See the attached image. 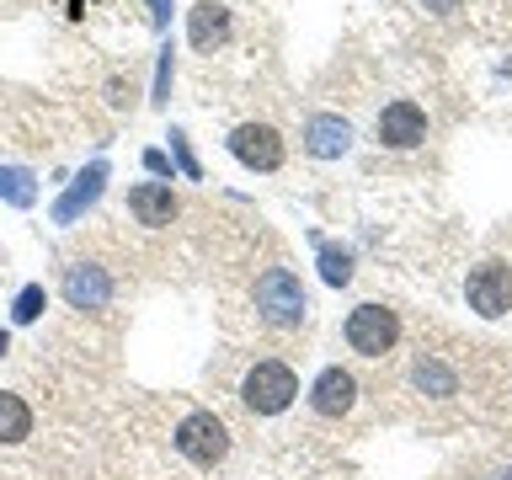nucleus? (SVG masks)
I'll return each instance as SVG.
<instances>
[{
    "instance_id": "nucleus-1",
    "label": "nucleus",
    "mask_w": 512,
    "mask_h": 480,
    "mask_svg": "<svg viewBox=\"0 0 512 480\" xmlns=\"http://www.w3.org/2000/svg\"><path fill=\"white\" fill-rule=\"evenodd\" d=\"M294 395H299V374L283 358H262L246 379H240V406L256 411V416L288 411V406H294Z\"/></svg>"
},
{
    "instance_id": "nucleus-2",
    "label": "nucleus",
    "mask_w": 512,
    "mask_h": 480,
    "mask_svg": "<svg viewBox=\"0 0 512 480\" xmlns=\"http://www.w3.org/2000/svg\"><path fill=\"white\" fill-rule=\"evenodd\" d=\"M256 310H262L267 326L288 331V326H299V320H304L310 299H304V283L288 267H267L262 278H256Z\"/></svg>"
},
{
    "instance_id": "nucleus-3",
    "label": "nucleus",
    "mask_w": 512,
    "mask_h": 480,
    "mask_svg": "<svg viewBox=\"0 0 512 480\" xmlns=\"http://www.w3.org/2000/svg\"><path fill=\"white\" fill-rule=\"evenodd\" d=\"M176 454L198 470H214V464L230 454V427L219 422L214 411H187L182 427H176Z\"/></svg>"
},
{
    "instance_id": "nucleus-4",
    "label": "nucleus",
    "mask_w": 512,
    "mask_h": 480,
    "mask_svg": "<svg viewBox=\"0 0 512 480\" xmlns=\"http://www.w3.org/2000/svg\"><path fill=\"white\" fill-rule=\"evenodd\" d=\"M395 342H400V315L390 304H358L347 315V347L358 358H384Z\"/></svg>"
},
{
    "instance_id": "nucleus-5",
    "label": "nucleus",
    "mask_w": 512,
    "mask_h": 480,
    "mask_svg": "<svg viewBox=\"0 0 512 480\" xmlns=\"http://www.w3.org/2000/svg\"><path fill=\"white\" fill-rule=\"evenodd\" d=\"M464 294H470V310L486 320H502L512 310V267L507 262H480L464 278Z\"/></svg>"
},
{
    "instance_id": "nucleus-6",
    "label": "nucleus",
    "mask_w": 512,
    "mask_h": 480,
    "mask_svg": "<svg viewBox=\"0 0 512 480\" xmlns=\"http://www.w3.org/2000/svg\"><path fill=\"white\" fill-rule=\"evenodd\" d=\"M224 144H230V155L246 171H278L283 166V134L272 123H235Z\"/></svg>"
},
{
    "instance_id": "nucleus-7",
    "label": "nucleus",
    "mask_w": 512,
    "mask_h": 480,
    "mask_svg": "<svg viewBox=\"0 0 512 480\" xmlns=\"http://www.w3.org/2000/svg\"><path fill=\"white\" fill-rule=\"evenodd\" d=\"M374 134L384 150H416V144L427 139V112L422 102H411V96H400V102H384Z\"/></svg>"
},
{
    "instance_id": "nucleus-8",
    "label": "nucleus",
    "mask_w": 512,
    "mask_h": 480,
    "mask_svg": "<svg viewBox=\"0 0 512 480\" xmlns=\"http://www.w3.org/2000/svg\"><path fill=\"white\" fill-rule=\"evenodd\" d=\"M352 150V123L342 112H315L310 123H304V155L315 160H342Z\"/></svg>"
},
{
    "instance_id": "nucleus-9",
    "label": "nucleus",
    "mask_w": 512,
    "mask_h": 480,
    "mask_svg": "<svg viewBox=\"0 0 512 480\" xmlns=\"http://www.w3.org/2000/svg\"><path fill=\"white\" fill-rule=\"evenodd\" d=\"M64 299H70L75 310H107V304H112V278H107V267H96V262L64 267Z\"/></svg>"
},
{
    "instance_id": "nucleus-10",
    "label": "nucleus",
    "mask_w": 512,
    "mask_h": 480,
    "mask_svg": "<svg viewBox=\"0 0 512 480\" xmlns=\"http://www.w3.org/2000/svg\"><path fill=\"white\" fill-rule=\"evenodd\" d=\"M102 187H107V160H91V166L80 171L70 187H64V198L54 203V224H75L96 198H102Z\"/></svg>"
},
{
    "instance_id": "nucleus-11",
    "label": "nucleus",
    "mask_w": 512,
    "mask_h": 480,
    "mask_svg": "<svg viewBox=\"0 0 512 480\" xmlns=\"http://www.w3.org/2000/svg\"><path fill=\"white\" fill-rule=\"evenodd\" d=\"M187 38L198 54H214V48L230 43V6H219V0H198V6L187 11Z\"/></svg>"
},
{
    "instance_id": "nucleus-12",
    "label": "nucleus",
    "mask_w": 512,
    "mask_h": 480,
    "mask_svg": "<svg viewBox=\"0 0 512 480\" xmlns=\"http://www.w3.org/2000/svg\"><path fill=\"white\" fill-rule=\"evenodd\" d=\"M310 406H315V416H347L358 406V379H352L347 368H326V374L310 384Z\"/></svg>"
},
{
    "instance_id": "nucleus-13",
    "label": "nucleus",
    "mask_w": 512,
    "mask_h": 480,
    "mask_svg": "<svg viewBox=\"0 0 512 480\" xmlns=\"http://www.w3.org/2000/svg\"><path fill=\"white\" fill-rule=\"evenodd\" d=\"M176 208H182V203H176L171 182H139V187H128V214H134L139 224H150V230L171 224Z\"/></svg>"
},
{
    "instance_id": "nucleus-14",
    "label": "nucleus",
    "mask_w": 512,
    "mask_h": 480,
    "mask_svg": "<svg viewBox=\"0 0 512 480\" xmlns=\"http://www.w3.org/2000/svg\"><path fill=\"white\" fill-rule=\"evenodd\" d=\"M27 432H32L27 400H22V395H11V390H0V443H22Z\"/></svg>"
},
{
    "instance_id": "nucleus-15",
    "label": "nucleus",
    "mask_w": 512,
    "mask_h": 480,
    "mask_svg": "<svg viewBox=\"0 0 512 480\" xmlns=\"http://www.w3.org/2000/svg\"><path fill=\"white\" fill-rule=\"evenodd\" d=\"M0 198L11 208H32L38 203V176L22 171V166H0Z\"/></svg>"
},
{
    "instance_id": "nucleus-16",
    "label": "nucleus",
    "mask_w": 512,
    "mask_h": 480,
    "mask_svg": "<svg viewBox=\"0 0 512 480\" xmlns=\"http://www.w3.org/2000/svg\"><path fill=\"white\" fill-rule=\"evenodd\" d=\"M48 310V294H43V283H27L22 294H16V304H11V320L16 326H32V320H38Z\"/></svg>"
},
{
    "instance_id": "nucleus-17",
    "label": "nucleus",
    "mask_w": 512,
    "mask_h": 480,
    "mask_svg": "<svg viewBox=\"0 0 512 480\" xmlns=\"http://www.w3.org/2000/svg\"><path fill=\"white\" fill-rule=\"evenodd\" d=\"M320 278H326L331 288L352 283V256H347L342 246H320Z\"/></svg>"
},
{
    "instance_id": "nucleus-18",
    "label": "nucleus",
    "mask_w": 512,
    "mask_h": 480,
    "mask_svg": "<svg viewBox=\"0 0 512 480\" xmlns=\"http://www.w3.org/2000/svg\"><path fill=\"white\" fill-rule=\"evenodd\" d=\"M171 166L182 171V176H192V182H203V166H198V155H192V144H187V134L182 128H171Z\"/></svg>"
},
{
    "instance_id": "nucleus-19",
    "label": "nucleus",
    "mask_w": 512,
    "mask_h": 480,
    "mask_svg": "<svg viewBox=\"0 0 512 480\" xmlns=\"http://www.w3.org/2000/svg\"><path fill=\"white\" fill-rule=\"evenodd\" d=\"M416 384H422V390H438V395H454V374H448L443 363H432V358L416 363Z\"/></svg>"
},
{
    "instance_id": "nucleus-20",
    "label": "nucleus",
    "mask_w": 512,
    "mask_h": 480,
    "mask_svg": "<svg viewBox=\"0 0 512 480\" xmlns=\"http://www.w3.org/2000/svg\"><path fill=\"white\" fill-rule=\"evenodd\" d=\"M171 75H176V64H171V43H166V48H160V59H155V96H150L155 107L171 96Z\"/></svg>"
},
{
    "instance_id": "nucleus-21",
    "label": "nucleus",
    "mask_w": 512,
    "mask_h": 480,
    "mask_svg": "<svg viewBox=\"0 0 512 480\" xmlns=\"http://www.w3.org/2000/svg\"><path fill=\"white\" fill-rule=\"evenodd\" d=\"M144 171H150V176H171L176 166H171L166 150H144Z\"/></svg>"
},
{
    "instance_id": "nucleus-22",
    "label": "nucleus",
    "mask_w": 512,
    "mask_h": 480,
    "mask_svg": "<svg viewBox=\"0 0 512 480\" xmlns=\"http://www.w3.org/2000/svg\"><path fill=\"white\" fill-rule=\"evenodd\" d=\"M144 6H150V22H155L160 32L171 27V0H144Z\"/></svg>"
},
{
    "instance_id": "nucleus-23",
    "label": "nucleus",
    "mask_w": 512,
    "mask_h": 480,
    "mask_svg": "<svg viewBox=\"0 0 512 480\" xmlns=\"http://www.w3.org/2000/svg\"><path fill=\"white\" fill-rule=\"evenodd\" d=\"M6 352H11V336H6V331H0V358H6Z\"/></svg>"
},
{
    "instance_id": "nucleus-24",
    "label": "nucleus",
    "mask_w": 512,
    "mask_h": 480,
    "mask_svg": "<svg viewBox=\"0 0 512 480\" xmlns=\"http://www.w3.org/2000/svg\"><path fill=\"white\" fill-rule=\"evenodd\" d=\"M432 6H438V11H448V6H454V0H432Z\"/></svg>"
}]
</instances>
